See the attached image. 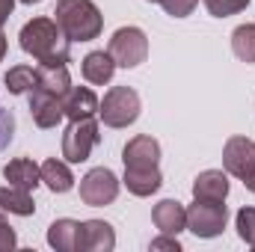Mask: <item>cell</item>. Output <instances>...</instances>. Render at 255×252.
<instances>
[{
	"mask_svg": "<svg viewBox=\"0 0 255 252\" xmlns=\"http://www.w3.org/2000/svg\"><path fill=\"white\" fill-rule=\"evenodd\" d=\"M18 42H21L24 54H30L42 65H65L68 54H71V42L65 39V33L60 30V24L54 18L27 21L18 33Z\"/></svg>",
	"mask_w": 255,
	"mask_h": 252,
	"instance_id": "1",
	"label": "cell"
},
{
	"mask_svg": "<svg viewBox=\"0 0 255 252\" xmlns=\"http://www.w3.org/2000/svg\"><path fill=\"white\" fill-rule=\"evenodd\" d=\"M54 21L68 42H92L104 30V15L92 0H57Z\"/></svg>",
	"mask_w": 255,
	"mask_h": 252,
	"instance_id": "2",
	"label": "cell"
},
{
	"mask_svg": "<svg viewBox=\"0 0 255 252\" xmlns=\"http://www.w3.org/2000/svg\"><path fill=\"white\" fill-rule=\"evenodd\" d=\"M139 110H142L139 95H136L130 86H113V89L104 95L101 107H98V119L107 127H116V130H119V127L133 125V122L139 119Z\"/></svg>",
	"mask_w": 255,
	"mask_h": 252,
	"instance_id": "3",
	"label": "cell"
},
{
	"mask_svg": "<svg viewBox=\"0 0 255 252\" xmlns=\"http://www.w3.org/2000/svg\"><path fill=\"white\" fill-rule=\"evenodd\" d=\"M223 166L229 175L241 178L250 193H255V142L250 136H229L226 139Z\"/></svg>",
	"mask_w": 255,
	"mask_h": 252,
	"instance_id": "4",
	"label": "cell"
},
{
	"mask_svg": "<svg viewBox=\"0 0 255 252\" xmlns=\"http://www.w3.org/2000/svg\"><path fill=\"white\" fill-rule=\"evenodd\" d=\"M98 142H101V133H98L95 116L92 119H74L63 133V157L68 163H83V160H89V154Z\"/></svg>",
	"mask_w": 255,
	"mask_h": 252,
	"instance_id": "5",
	"label": "cell"
},
{
	"mask_svg": "<svg viewBox=\"0 0 255 252\" xmlns=\"http://www.w3.org/2000/svg\"><path fill=\"white\" fill-rule=\"evenodd\" d=\"M229 223V208L223 202H199L193 199V205L187 208V232H193L196 238H217L223 235Z\"/></svg>",
	"mask_w": 255,
	"mask_h": 252,
	"instance_id": "6",
	"label": "cell"
},
{
	"mask_svg": "<svg viewBox=\"0 0 255 252\" xmlns=\"http://www.w3.org/2000/svg\"><path fill=\"white\" fill-rule=\"evenodd\" d=\"M110 57L116 60L119 68H136L148 57V39L139 27H119L110 39Z\"/></svg>",
	"mask_w": 255,
	"mask_h": 252,
	"instance_id": "7",
	"label": "cell"
},
{
	"mask_svg": "<svg viewBox=\"0 0 255 252\" xmlns=\"http://www.w3.org/2000/svg\"><path fill=\"white\" fill-rule=\"evenodd\" d=\"M116 196H119V178L107 166H95L80 178V202L89 208H104L116 202Z\"/></svg>",
	"mask_w": 255,
	"mask_h": 252,
	"instance_id": "8",
	"label": "cell"
},
{
	"mask_svg": "<svg viewBox=\"0 0 255 252\" xmlns=\"http://www.w3.org/2000/svg\"><path fill=\"white\" fill-rule=\"evenodd\" d=\"M122 160H125V169H154L160 163V142L148 133H139L125 142Z\"/></svg>",
	"mask_w": 255,
	"mask_h": 252,
	"instance_id": "9",
	"label": "cell"
},
{
	"mask_svg": "<svg viewBox=\"0 0 255 252\" xmlns=\"http://www.w3.org/2000/svg\"><path fill=\"white\" fill-rule=\"evenodd\" d=\"M30 116H33V122L39 127H57L60 122L65 119V110H63V98H57V95H51V92H45V89H33L30 92Z\"/></svg>",
	"mask_w": 255,
	"mask_h": 252,
	"instance_id": "10",
	"label": "cell"
},
{
	"mask_svg": "<svg viewBox=\"0 0 255 252\" xmlns=\"http://www.w3.org/2000/svg\"><path fill=\"white\" fill-rule=\"evenodd\" d=\"M116 247V232L104 220H86L80 223L77 252H110Z\"/></svg>",
	"mask_w": 255,
	"mask_h": 252,
	"instance_id": "11",
	"label": "cell"
},
{
	"mask_svg": "<svg viewBox=\"0 0 255 252\" xmlns=\"http://www.w3.org/2000/svg\"><path fill=\"white\" fill-rule=\"evenodd\" d=\"M151 223L157 226L160 235H175L178 238V232L187 229V208L181 202H175V199H163V202L154 205Z\"/></svg>",
	"mask_w": 255,
	"mask_h": 252,
	"instance_id": "12",
	"label": "cell"
},
{
	"mask_svg": "<svg viewBox=\"0 0 255 252\" xmlns=\"http://www.w3.org/2000/svg\"><path fill=\"white\" fill-rule=\"evenodd\" d=\"M98 107H101V101H98V95L89 86H71L63 95V110L71 122L74 119H92V116H98Z\"/></svg>",
	"mask_w": 255,
	"mask_h": 252,
	"instance_id": "13",
	"label": "cell"
},
{
	"mask_svg": "<svg viewBox=\"0 0 255 252\" xmlns=\"http://www.w3.org/2000/svg\"><path fill=\"white\" fill-rule=\"evenodd\" d=\"M229 196V172L223 169H205L193 181V199L199 202H226Z\"/></svg>",
	"mask_w": 255,
	"mask_h": 252,
	"instance_id": "14",
	"label": "cell"
},
{
	"mask_svg": "<svg viewBox=\"0 0 255 252\" xmlns=\"http://www.w3.org/2000/svg\"><path fill=\"white\" fill-rule=\"evenodd\" d=\"M3 178L6 184H15V187H24V190H36L42 184V166L33 163L30 157H15L3 166Z\"/></svg>",
	"mask_w": 255,
	"mask_h": 252,
	"instance_id": "15",
	"label": "cell"
},
{
	"mask_svg": "<svg viewBox=\"0 0 255 252\" xmlns=\"http://www.w3.org/2000/svg\"><path fill=\"white\" fill-rule=\"evenodd\" d=\"M116 68H119V65H116V60L110 57V51H92V54L83 57V65H80L86 83H92V86L110 83L113 74H116Z\"/></svg>",
	"mask_w": 255,
	"mask_h": 252,
	"instance_id": "16",
	"label": "cell"
},
{
	"mask_svg": "<svg viewBox=\"0 0 255 252\" xmlns=\"http://www.w3.org/2000/svg\"><path fill=\"white\" fill-rule=\"evenodd\" d=\"M77 235H80V223L77 220H54L48 226V244L57 252H77Z\"/></svg>",
	"mask_w": 255,
	"mask_h": 252,
	"instance_id": "17",
	"label": "cell"
},
{
	"mask_svg": "<svg viewBox=\"0 0 255 252\" xmlns=\"http://www.w3.org/2000/svg\"><path fill=\"white\" fill-rule=\"evenodd\" d=\"M125 187L128 193H133V196H139V199H145V196H151V193H157L160 184H163V175H160V169L154 166V169H125Z\"/></svg>",
	"mask_w": 255,
	"mask_h": 252,
	"instance_id": "18",
	"label": "cell"
},
{
	"mask_svg": "<svg viewBox=\"0 0 255 252\" xmlns=\"http://www.w3.org/2000/svg\"><path fill=\"white\" fill-rule=\"evenodd\" d=\"M36 86L63 98L65 92L71 89V77H68V68L65 65H39L36 68Z\"/></svg>",
	"mask_w": 255,
	"mask_h": 252,
	"instance_id": "19",
	"label": "cell"
},
{
	"mask_svg": "<svg viewBox=\"0 0 255 252\" xmlns=\"http://www.w3.org/2000/svg\"><path fill=\"white\" fill-rule=\"evenodd\" d=\"M42 184L51 190V193H68V190L74 187V175H71V169H68V160H57V157H51V160H45L42 163Z\"/></svg>",
	"mask_w": 255,
	"mask_h": 252,
	"instance_id": "20",
	"label": "cell"
},
{
	"mask_svg": "<svg viewBox=\"0 0 255 252\" xmlns=\"http://www.w3.org/2000/svg\"><path fill=\"white\" fill-rule=\"evenodd\" d=\"M0 205L6 208V214H15V217H30V214H36L33 190L15 187V184H6V187L0 190Z\"/></svg>",
	"mask_w": 255,
	"mask_h": 252,
	"instance_id": "21",
	"label": "cell"
},
{
	"mask_svg": "<svg viewBox=\"0 0 255 252\" xmlns=\"http://www.w3.org/2000/svg\"><path fill=\"white\" fill-rule=\"evenodd\" d=\"M3 83H6V89H9L12 95H30V92L36 89V71H33L30 65H15V68L6 71Z\"/></svg>",
	"mask_w": 255,
	"mask_h": 252,
	"instance_id": "22",
	"label": "cell"
},
{
	"mask_svg": "<svg viewBox=\"0 0 255 252\" xmlns=\"http://www.w3.org/2000/svg\"><path fill=\"white\" fill-rule=\"evenodd\" d=\"M232 51L241 63H255V24H241L232 33Z\"/></svg>",
	"mask_w": 255,
	"mask_h": 252,
	"instance_id": "23",
	"label": "cell"
},
{
	"mask_svg": "<svg viewBox=\"0 0 255 252\" xmlns=\"http://www.w3.org/2000/svg\"><path fill=\"white\" fill-rule=\"evenodd\" d=\"M250 6V0H205V9L214 15V18H229V15H238Z\"/></svg>",
	"mask_w": 255,
	"mask_h": 252,
	"instance_id": "24",
	"label": "cell"
},
{
	"mask_svg": "<svg viewBox=\"0 0 255 252\" xmlns=\"http://www.w3.org/2000/svg\"><path fill=\"white\" fill-rule=\"evenodd\" d=\"M235 226H238L241 241H247L250 247H255V208H241L238 217H235Z\"/></svg>",
	"mask_w": 255,
	"mask_h": 252,
	"instance_id": "25",
	"label": "cell"
},
{
	"mask_svg": "<svg viewBox=\"0 0 255 252\" xmlns=\"http://www.w3.org/2000/svg\"><path fill=\"white\" fill-rule=\"evenodd\" d=\"M196 3L199 0H160V6L166 9V15H172V18H187L196 9Z\"/></svg>",
	"mask_w": 255,
	"mask_h": 252,
	"instance_id": "26",
	"label": "cell"
},
{
	"mask_svg": "<svg viewBox=\"0 0 255 252\" xmlns=\"http://www.w3.org/2000/svg\"><path fill=\"white\" fill-rule=\"evenodd\" d=\"M12 133H15V119H12L9 110L0 107V148H6L12 142Z\"/></svg>",
	"mask_w": 255,
	"mask_h": 252,
	"instance_id": "27",
	"label": "cell"
},
{
	"mask_svg": "<svg viewBox=\"0 0 255 252\" xmlns=\"http://www.w3.org/2000/svg\"><path fill=\"white\" fill-rule=\"evenodd\" d=\"M178 250H181V244H178L175 235H160V238L151 241V252H178Z\"/></svg>",
	"mask_w": 255,
	"mask_h": 252,
	"instance_id": "28",
	"label": "cell"
},
{
	"mask_svg": "<svg viewBox=\"0 0 255 252\" xmlns=\"http://www.w3.org/2000/svg\"><path fill=\"white\" fill-rule=\"evenodd\" d=\"M18 247V235H15V229L3 220L0 223V252H9V250H15Z\"/></svg>",
	"mask_w": 255,
	"mask_h": 252,
	"instance_id": "29",
	"label": "cell"
},
{
	"mask_svg": "<svg viewBox=\"0 0 255 252\" xmlns=\"http://www.w3.org/2000/svg\"><path fill=\"white\" fill-rule=\"evenodd\" d=\"M12 9H15V0H0V30H3V24L9 21Z\"/></svg>",
	"mask_w": 255,
	"mask_h": 252,
	"instance_id": "30",
	"label": "cell"
},
{
	"mask_svg": "<svg viewBox=\"0 0 255 252\" xmlns=\"http://www.w3.org/2000/svg\"><path fill=\"white\" fill-rule=\"evenodd\" d=\"M3 54H6V36H3V30H0V60H3Z\"/></svg>",
	"mask_w": 255,
	"mask_h": 252,
	"instance_id": "31",
	"label": "cell"
},
{
	"mask_svg": "<svg viewBox=\"0 0 255 252\" xmlns=\"http://www.w3.org/2000/svg\"><path fill=\"white\" fill-rule=\"evenodd\" d=\"M3 220H6V208L0 205V223H3Z\"/></svg>",
	"mask_w": 255,
	"mask_h": 252,
	"instance_id": "32",
	"label": "cell"
},
{
	"mask_svg": "<svg viewBox=\"0 0 255 252\" xmlns=\"http://www.w3.org/2000/svg\"><path fill=\"white\" fill-rule=\"evenodd\" d=\"M21 3H27V6H33V3H42V0H21Z\"/></svg>",
	"mask_w": 255,
	"mask_h": 252,
	"instance_id": "33",
	"label": "cell"
},
{
	"mask_svg": "<svg viewBox=\"0 0 255 252\" xmlns=\"http://www.w3.org/2000/svg\"><path fill=\"white\" fill-rule=\"evenodd\" d=\"M148 3H160V0H148Z\"/></svg>",
	"mask_w": 255,
	"mask_h": 252,
	"instance_id": "34",
	"label": "cell"
}]
</instances>
